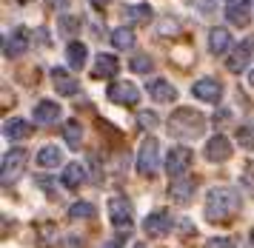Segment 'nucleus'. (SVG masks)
Returning <instances> with one entry per match:
<instances>
[{"instance_id": "nucleus-27", "label": "nucleus", "mask_w": 254, "mask_h": 248, "mask_svg": "<svg viewBox=\"0 0 254 248\" xmlns=\"http://www.w3.org/2000/svg\"><path fill=\"white\" fill-rule=\"evenodd\" d=\"M77 32H80V17H77V14H63V17H60V34L69 37V43H71V37Z\"/></svg>"}, {"instance_id": "nucleus-21", "label": "nucleus", "mask_w": 254, "mask_h": 248, "mask_svg": "<svg viewBox=\"0 0 254 248\" xmlns=\"http://www.w3.org/2000/svg\"><path fill=\"white\" fill-rule=\"evenodd\" d=\"M60 183L66 186V188H80L83 183H86V171H83L80 163H69L63 174H60Z\"/></svg>"}, {"instance_id": "nucleus-32", "label": "nucleus", "mask_w": 254, "mask_h": 248, "mask_svg": "<svg viewBox=\"0 0 254 248\" xmlns=\"http://www.w3.org/2000/svg\"><path fill=\"white\" fill-rule=\"evenodd\" d=\"M208 248H234V240H208Z\"/></svg>"}, {"instance_id": "nucleus-10", "label": "nucleus", "mask_w": 254, "mask_h": 248, "mask_svg": "<svg viewBox=\"0 0 254 248\" xmlns=\"http://www.w3.org/2000/svg\"><path fill=\"white\" fill-rule=\"evenodd\" d=\"M29 49V32L23 26L12 29L9 34H3V55L6 57H20Z\"/></svg>"}, {"instance_id": "nucleus-14", "label": "nucleus", "mask_w": 254, "mask_h": 248, "mask_svg": "<svg viewBox=\"0 0 254 248\" xmlns=\"http://www.w3.org/2000/svg\"><path fill=\"white\" fill-rule=\"evenodd\" d=\"M117 68H120V63H117L115 55H97L94 57V66H92V77L94 80H109L117 74Z\"/></svg>"}, {"instance_id": "nucleus-29", "label": "nucleus", "mask_w": 254, "mask_h": 248, "mask_svg": "<svg viewBox=\"0 0 254 248\" xmlns=\"http://www.w3.org/2000/svg\"><path fill=\"white\" fill-rule=\"evenodd\" d=\"M237 143H240L243 148H249V151H254V125H240L237 128Z\"/></svg>"}, {"instance_id": "nucleus-8", "label": "nucleus", "mask_w": 254, "mask_h": 248, "mask_svg": "<svg viewBox=\"0 0 254 248\" xmlns=\"http://www.w3.org/2000/svg\"><path fill=\"white\" fill-rule=\"evenodd\" d=\"M252 52H254V37H246L243 43L234 46V52L229 55V60H226V66H229V71H234V74H240V71H246V66H249V60H252Z\"/></svg>"}, {"instance_id": "nucleus-20", "label": "nucleus", "mask_w": 254, "mask_h": 248, "mask_svg": "<svg viewBox=\"0 0 254 248\" xmlns=\"http://www.w3.org/2000/svg\"><path fill=\"white\" fill-rule=\"evenodd\" d=\"M231 49V34L229 29H211V34H208V52L211 55H226Z\"/></svg>"}, {"instance_id": "nucleus-34", "label": "nucleus", "mask_w": 254, "mask_h": 248, "mask_svg": "<svg viewBox=\"0 0 254 248\" xmlns=\"http://www.w3.org/2000/svg\"><path fill=\"white\" fill-rule=\"evenodd\" d=\"M249 86H252V89H254V68H252V71H249Z\"/></svg>"}, {"instance_id": "nucleus-31", "label": "nucleus", "mask_w": 254, "mask_h": 248, "mask_svg": "<svg viewBox=\"0 0 254 248\" xmlns=\"http://www.w3.org/2000/svg\"><path fill=\"white\" fill-rule=\"evenodd\" d=\"M137 117H140V125H149V128L151 125H157V114L154 112H140Z\"/></svg>"}, {"instance_id": "nucleus-12", "label": "nucleus", "mask_w": 254, "mask_h": 248, "mask_svg": "<svg viewBox=\"0 0 254 248\" xmlns=\"http://www.w3.org/2000/svg\"><path fill=\"white\" fill-rule=\"evenodd\" d=\"M169 228H172V214H169L166 208H163V211H154V214H149L143 220V231L151 234V237H160Z\"/></svg>"}, {"instance_id": "nucleus-28", "label": "nucleus", "mask_w": 254, "mask_h": 248, "mask_svg": "<svg viewBox=\"0 0 254 248\" xmlns=\"http://www.w3.org/2000/svg\"><path fill=\"white\" fill-rule=\"evenodd\" d=\"M69 217H71V220H92V217H94V205L86 203V200L71 203L69 205Z\"/></svg>"}, {"instance_id": "nucleus-3", "label": "nucleus", "mask_w": 254, "mask_h": 248, "mask_svg": "<svg viewBox=\"0 0 254 248\" xmlns=\"http://www.w3.org/2000/svg\"><path fill=\"white\" fill-rule=\"evenodd\" d=\"M26 163H29V154H26L23 148H9L6 154H3V166H0V183L3 186H12L23 177L26 171Z\"/></svg>"}, {"instance_id": "nucleus-23", "label": "nucleus", "mask_w": 254, "mask_h": 248, "mask_svg": "<svg viewBox=\"0 0 254 248\" xmlns=\"http://www.w3.org/2000/svg\"><path fill=\"white\" fill-rule=\"evenodd\" d=\"M123 17L128 23H146L151 20V6L149 3H128V6H123Z\"/></svg>"}, {"instance_id": "nucleus-11", "label": "nucleus", "mask_w": 254, "mask_h": 248, "mask_svg": "<svg viewBox=\"0 0 254 248\" xmlns=\"http://www.w3.org/2000/svg\"><path fill=\"white\" fill-rule=\"evenodd\" d=\"M208 163H223V160L231 157V140L223 134H211V140H206V148H203Z\"/></svg>"}, {"instance_id": "nucleus-13", "label": "nucleus", "mask_w": 254, "mask_h": 248, "mask_svg": "<svg viewBox=\"0 0 254 248\" xmlns=\"http://www.w3.org/2000/svg\"><path fill=\"white\" fill-rule=\"evenodd\" d=\"M52 83H55V91L58 94H66V97H74L80 91V83L71 77L66 68H52Z\"/></svg>"}, {"instance_id": "nucleus-19", "label": "nucleus", "mask_w": 254, "mask_h": 248, "mask_svg": "<svg viewBox=\"0 0 254 248\" xmlns=\"http://www.w3.org/2000/svg\"><path fill=\"white\" fill-rule=\"evenodd\" d=\"M146 91H149V97L154 103H172L177 97V89H174L172 83H166V80H151Z\"/></svg>"}, {"instance_id": "nucleus-25", "label": "nucleus", "mask_w": 254, "mask_h": 248, "mask_svg": "<svg viewBox=\"0 0 254 248\" xmlns=\"http://www.w3.org/2000/svg\"><path fill=\"white\" fill-rule=\"evenodd\" d=\"M63 137H66V143H69L71 148H80V143H83V125L77 123V120H69V123L63 125Z\"/></svg>"}, {"instance_id": "nucleus-2", "label": "nucleus", "mask_w": 254, "mask_h": 248, "mask_svg": "<svg viewBox=\"0 0 254 248\" xmlns=\"http://www.w3.org/2000/svg\"><path fill=\"white\" fill-rule=\"evenodd\" d=\"M169 131L180 140H191V137H200L206 131V117L194 109H177V112L169 117Z\"/></svg>"}, {"instance_id": "nucleus-7", "label": "nucleus", "mask_w": 254, "mask_h": 248, "mask_svg": "<svg viewBox=\"0 0 254 248\" xmlns=\"http://www.w3.org/2000/svg\"><path fill=\"white\" fill-rule=\"evenodd\" d=\"M106 94H109V100L117 103V106H134V103L140 100V89L134 83H128V80H115Z\"/></svg>"}, {"instance_id": "nucleus-18", "label": "nucleus", "mask_w": 254, "mask_h": 248, "mask_svg": "<svg viewBox=\"0 0 254 248\" xmlns=\"http://www.w3.org/2000/svg\"><path fill=\"white\" fill-rule=\"evenodd\" d=\"M226 20L234 23V26H249L252 23V9H249V3H243V0H234L226 6Z\"/></svg>"}, {"instance_id": "nucleus-24", "label": "nucleus", "mask_w": 254, "mask_h": 248, "mask_svg": "<svg viewBox=\"0 0 254 248\" xmlns=\"http://www.w3.org/2000/svg\"><path fill=\"white\" fill-rule=\"evenodd\" d=\"M86 52H89V49H86L80 40H71V43L66 46V60H69V66L74 68V71L86 66Z\"/></svg>"}, {"instance_id": "nucleus-36", "label": "nucleus", "mask_w": 254, "mask_h": 248, "mask_svg": "<svg viewBox=\"0 0 254 248\" xmlns=\"http://www.w3.org/2000/svg\"><path fill=\"white\" fill-rule=\"evenodd\" d=\"M134 248H146V246H143V243H137V246H134Z\"/></svg>"}, {"instance_id": "nucleus-30", "label": "nucleus", "mask_w": 254, "mask_h": 248, "mask_svg": "<svg viewBox=\"0 0 254 248\" xmlns=\"http://www.w3.org/2000/svg\"><path fill=\"white\" fill-rule=\"evenodd\" d=\"M128 66L134 68V71H140V74H149L151 68H154V60H151L149 55H134L131 57V63Z\"/></svg>"}, {"instance_id": "nucleus-26", "label": "nucleus", "mask_w": 254, "mask_h": 248, "mask_svg": "<svg viewBox=\"0 0 254 248\" xmlns=\"http://www.w3.org/2000/svg\"><path fill=\"white\" fill-rule=\"evenodd\" d=\"M112 46L115 49H131L134 46V32L128 29V26H120L112 32Z\"/></svg>"}, {"instance_id": "nucleus-6", "label": "nucleus", "mask_w": 254, "mask_h": 248, "mask_svg": "<svg viewBox=\"0 0 254 248\" xmlns=\"http://www.w3.org/2000/svg\"><path fill=\"white\" fill-rule=\"evenodd\" d=\"M191 157H194V154H191V148L189 146H174V148H169L163 169H166V174H172V177H180V174L189 169Z\"/></svg>"}, {"instance_id": "nucleus-22", "label": "nucleus", "mask_w": 254, "mask_h": 248, "mask_svg": "<svg viewBox=\"0 0 254 248\" xmlns=\"http://www.w3.org/2000/svg\"><path fill=\"white\" fill-rule=\"evenodd\" d=\"M60 163H63V151L58 146H43L37 151V166L40 169H58Z\"/></svg>"}, {"instance_id": "nucleus-33", "label": "nucleus", "mask_w": 254, "mask_h": 248, "mask_svg": "<svg viewBox=\"0 0 254 248\" xmlns=\"http://www.w3.org/2000/svg\"><path fill=\"white\" fill-rule=\"evenodd\" d=\"M49 6H52V9H63V6H66V3H69V0H46Z\"/></svg>"}, {"instance_id": "nucleus-4", "label": "nucleus", "mask_w": 254, "mask_h": 248, "mask_svg": "<svg viewBox=\"0 0 254 248\" xmlns=\"http://www.w3.org/2000/svg\"><path fill=\"white\" fill-rule=\"evenodd\" d=\"M160 169V143L154 137H146L137 151V171L143 177H154Z\"/></svg>"}, {"instance_id": "nucleus-15", "label": "nucleus", "mask_w": 254, "mask_h": 248, "mask_svg": "<svg viewBox=\"0 0 254 248\" xmlns=\"http://www.w3.org/2000/svg\"><path fill=\"white\" fill-rule=\"evenodd\" d=\"M35 131V125L23 120V117H9L6 123H3V134L9 137V140H29Z\"/></svg>"}, {"instance_id": "nucleus-9", "label": "nucleus", "mask_w": 254, "mask_h": 248, "mask_svg": "<svg viewBox=\"0 0 254 248\" xmlns=\"http://www.w3.org/2000/svg\"><path fill=\"white\" fill-rule=\"evenodd\" d=\"M191 94L200 103H220V97H223V83L214 77H203L191 86Z\"/></svg>"}, {"instance_id": "nucleus-5", "label": "nucleus", "mask_w": 254, "mask_h": 248, "mask_svg": "<svg viewBox=\"0 0 254 248\" xmlns=\"http://www.w3.org/2000/svg\"><path fill=\"white\" fill-rule=\"evenodd\" d=\"M109 217H112V226L120 234H128V228H131V203L126 197H112L109 200Z\"/></svg>"}, {"instance_id": "nucleus-1", "label": "nucleus", "mask_w": 254, "mask_h": 248, "mask_svg": "<svg viewBox=\"0 0 254 248\" xmlns=\"http://www.w3.org/2000/svg\"><path fill=\"white\" fill-rule=\"evenodd\" d=\"M237 208H240V197L234 188L229 186H220V188H211L206 197V220L211 223H226L229 217L237 214Z\"/></svg>"}, {"instance_id": "nucleus-17", "label": "nucleus", "mask_w": 254, "mask_h": 248, "mask_svg": "<svg viewBox=\"0 0 254 248\" xmlns=\"http://www.w3.org/2000/svg\"><path fill=\"white\" fill-rule=\"evenodd\" d=\"M35 120L40 125H55L60 120V106L55 100H40L35 106Z\"/></svg>"}, {"instance_id": "nucleus-16", "label": "nucleus", "mask_w": 254, "mask_h": 248, "mask_svg": "<svg viewBox=\"0 0 254 248\" xmlns=\"http://www.w3.org/2000/svg\"><path fill=\"white\" fill-rule=\"evenodd\" d=\"M194 186H197L194 177H177V180L169 186V197H172L174 203H189L191 194H194Z\"/></svg>"}, {"instance_id": "nucleus-35", "label": "nucleus", "mask_w": 254, "mask_h": 248, "mask_svg": "<svg viewBox=\"0 0 254 248\" xmlns=\"http://www.w3.org/2000/svg\"><path fill=\"white\" fill-rule=\"evenodd\" d=\"M94 6H106V3H109V0H92Z\"/></svg>"}]
</instances>
